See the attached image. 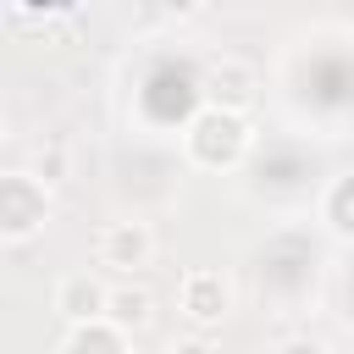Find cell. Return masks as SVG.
Masks as SVG:
<instances>
[{
  "mask_svg": "<svg viewBox=\"0 0 354 354\" xmlns=\"http://www.w3.org/2000/svg\"><path fill=\"white\" fill-rule=\"evenodd\" d=\"M277 354H332L321 337H310V332H299V337H288V343H277Z\"/></svg>",
  "mask_w": 354,
  "mask_h": 354,
  "instance_id": "30bf717a",
  "label": "cell"
},
{
  "mask_svg": "<svg viewBox=\"0 0 354 354\" xmlns=\"http://www.w3.org/2000/svg\"><path fill=\"white\" fill-rule=\"evenodd\" d=\"M254 100H260V77H254L249 61H238V55H216V61L205 66V105L232 111V116H249Z\"/></svg>",
  "mask_w": 354,
  "mask_h": 354,
  "instance_id": "3957f363",
  "label": "cell"
},
{
  "mask_svg": "<svg viewBox=\"0 0 354 354\" xmlns=\"http://www.w3.org/2000/svg\"><path fill=\"white\" fill-rule=\"evenodd\" d=\"M177 304H183V315H188L199 332H210V326H221V321L232 315V282H227L221 271H188Z\"/></svg>",
  "mask_w": 354,
  "mask_h": 354,
  "instance_id": "277c9868",
  "label": "cell"
},
{
  "mask_svg": "<svg viewBox=\"0 0 354 354\" xmlns=\"http://www.w3.org/2000/svg\"><path fill=\"white\" fill-rule=\"evenodd\" d=\"M55 310L66 315V326H88V321H105L111 310V288L88 271H66L55 282Z\"/></svg>",
  "mask_w": 354,
  "mask_h": 354,
  "instance_id": "8992f818",
  "label": "cell"
},
{
  "mask_svg": "<svg viewBox=\"0 0 354 354\" xmlns=\"http://www.w3.org/2000/svg\"><path fill=\"white\" fill-rule=\"evenodd\" d=\"M149 260H155L149 221H111V227H100V266H111V271H144Z\"/></svg>",
  "mask_w": 354,
  "mask_h": 354,
  "instance_id": "5b68a950",
  "label": "cell"
},
{
  "mask_svg": "<svg viewBox=\"0 0 354 354\" xmlns=\"http://www.w3.org/2000/svg\"><path fill=\"white\" fill-rule=\"evenodd\" d=\"M321 221H326L337 238L354 243V171H343V177L326 183V194H321Z\"/></svg>",
  "mask_w": 354,
  "mask_h": 354,
  "instance_id": "9c48e42d",
  "label": "cell"
},
{
  "mask_svg": "<svg viewBox=\"0 0 354 354\" xmlns=\"http://www.w3.org/2000/svg\"><path fill=\"white\" fill-rule=\"evenodd\" d=\"M61 354H127V332H116L111 321H88V326H66Z\"/></svg>",
  "mask_w": 354,
  "mask_h": 354,
  "instance_id": "ba28073f",
  "label": "cell"
},
{
  "mask_svg": "<svg viewBox=\"0 0 354 354\" xmlns=\"http://www.w3.org/2000/svg\"><path fill=\"white\" fill-rule=\"evenodd\" d=\"M249 116H232V111H216V105H205L194 122H188V133H183V149H188V160L199 166V171H232L243 155H249Z\"/></svg>",
  "mask_w": 354,
  "mask_h": 354,
  "instance_id": "6da1fadb",
  "label": "cell"
},
{
  "mask_svg": "<svg viewBox=\"0 0 354 354\" xmlns=\"http://www.w3.org/2000/svg\"><path fill=\"white\" fill-rule=\"evenodd\" d=\"M50 221V183L33 171H6L0 177V243H28Z\"/></svg>",
  "mask_w": 354,
  "mask_h": 354,
  "instance_id": "7a4b0ae2",
  "label": "cell"
},
{
  "mask_svg": "<svg viewBox=\"0 0 354 354\" xmlns=\"http://www.w3.org/2000/svg\"><path fill=\"white\" fill-rule=\"evenodd\" d=\"M105 321L116 326V332H144L149 321H155V299H149V288H133V282H122V288H111V310H105Z\"/></svg>",
  "mask_w": 354,
  "mask_h": 354,
  "instance_id": "52a82bcc",
  "label": "cell"
},
{
  "mask_svg": "<svg viewBox=\"0 0 354 354\" xmlns=\"http://www.w3.org/2000/svg\"><path fill=\"white\" fill-rule=\"evenodd\" d=\"M39 171H44V183H61V171H66V155H61V149H44Z\"/></svg>",
  "mask_w": 354,
  "mask_h": 354,
  "instance_id": "8fae6325",
  "label": "cell"
},
{
  "mask_svg": "<svg viewBox=\"0 0 354 354\" xmlns=\"http://www.w3.org/2000/svg\"><path fill=\"white\" fill-rule=\"evenodd\" d=\"M166 354H216V343H210V337H177Z\"/></svg>",
  "mask_w": 354,
  "mask_h": 354,
  "instance_id": "7c38bea8",
  "label": "cell"
}]
</instances>
